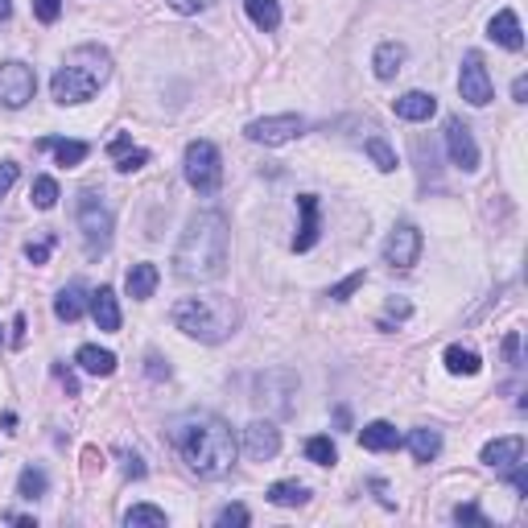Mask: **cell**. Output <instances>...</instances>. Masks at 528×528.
<instances>
[{
    "mask_svg": "<svg viewBox=\"0 0 528 528\" xmlns=\"http://www.w3.org/2000/svg\"><path fill=\"white\" fill-rule=\"evenodd\" d=\"M169 438H174L187 470L198 475V479H223L227 470L235 467V454H240V438L215 413H187V417H178Z\"/></svg>",
    "mask_w": 528,
    "mask_h": 528,
    "instance_id": "6da1fadb",
    "label": "cell"
},
{
    "mask_svg": "<svg viewBox=\"0 0 528 528\" xmlns=\"http://www.w3.org/2000/svg\"><path fill=\"white\" fill-rule=\"evenodd\" d=\"M232 256V227L223 211H198L190 215L187 232L174 248V273L182 281H219Z\"/></svg>",
    "mask_w": 528,
    "mask_h": 528,
    "instance_id": "7a4b0ae2",
    "label": "cell"
},
{
    "mask_svg": "<svg viewBox=\"0 0 528 528\" xmlns=\"http://www.w3.org/2000/svg\"><path fill=\"white\" fill-rule=\"evenodd\" d=\"M169 323L198 342H223L240 326V310H235V302L227 294H198V297H182L169 310Z\"/></svg>",
    "mask_w": 528,
    "mask_h": 528,
    "instance_id": "3957f363",
    "label": "cell"
},
{
    "mask_svg": "<svg viewBox=\"0 0 528 528\" xmlns=\"http://www.w3.org/2000/svg\"><path fill=\"white\" fill-rule=\"evenodd\" d=\"M108 75H112L108 50L78 46L75 54H70L59 70H54L50 91H54V99H59V104H87V99L96 96L104 83H108Z\"/></svg>",
    "mask_w": 528,
    "mask_h": 528,
    "instance_id": "277c9868",
    "label": "cell"
},
{
    "mask_svg": "<svg viewBox=\"0 0 528 528\" xmlns=\"http://www.w3.org/2000/svg\"><path fill=\"white\" fill-rule=\"evenodd\" d=\"M112 227H116L112 223V206L96 190H83L78 195V232H83V248H87L91 260L112 248Z\"/></svg>",
    "mask_w": 528,
    "mask_h": 528,
    "instance_id": "5b68a950",
    "label": "cell"
},
{
    "mask_svg": "<svg viewBox=\"0 0 528 528\" xmlns=\"http://www.w3.org/2000/svg\"><path fill=\"white\" fill-rule=\"evenodd\" d=\"M182 174L198 195H215L219 182H223V157L211 141H190L187 157H182Z\"/></svg>",
    "mask_w": 528,
    "mask_h": 528,
    "instance_id": "8992f818",
    "label": "cell"
},
{
    "mask_svg": "<svg viewBox=\"0 0 528 528\" xmlns=\"http://www.w3.org/2000/svg\"><path fill=\"white\" fill-rule=\"evenodd\" d=\"M294 396H297V372H289V368H273V372H260L252 380V401L260 409L277 413V417L294 413Z\"/></svg>",
    "mask_w": 528,
    "mask_h": 528,
    "instance_id": "52a82bcc",
    "label": "cell"
},
{
    "mask_svg": "<svg viewBox=\"0 0 528 528\" xmlns=\"http://www.w3.org/2000/svg\"><path fill=\"white\" fill-rule=\"evenodd\" d=\"M305 132V120L297 112H281V116H264V120H252L244 128V137L252 145H264V149H277V145H289Z\"/></svg>",
    "mask_w": 528,
    "mask_h": 528,
    "instance_id": "ba28073f",
    "label": "cell"
},
{
    "mask_svg": "<svg viewBox=\"0 0 528 528\" xmlns=\"http://www.w3.org/2000/svg\"><path fill=\"white\" fill-rule=\"evenodd\" d=\"M33 91H38V75H33V67H25V62H0V108H25L33 99Z\"/></svg>",
    "mask_w": 528,
    "mask_h": 528,
    "instance_id": "9c48e42d",
    "label": "cell"
},
{
    "mask_svg": "<svg viewBox=\"0 0 528 528\" xmlns=\"http://www.w3.org/2000/svg\"><path fill=\"white\" fill-rule=\"evenodd\" d=\"M459 91H462V99H467L470 108H487L491 104V75H487V67H483V59L470 50L467 59H462V70H459Z\"/></svg>",
    "mask_w": 528,
    "mask_h": 528,
    "instance_id": "30bf717a",
    "label": "cell"
},
{
    "mask_svg": "<svg viewBox=\"0 0 528 528\" xmlns=\"http://www.w3.org/2000/svg\"><path fill=\"white\" fill-rule=\"evenodd\" d=\"M421 256V232L413 223H396L384 240V264L392 269H413Z\"/></svg>",
    "mask_w": 528,
    "mask_h": 528,
    "instance_id": "8fae6325",
    "label": "cell"
},
{
    "mask_svg": "<svg viewBox=\"0 0 528 528\" xmlns=\"http://www.w3.org/2000/svg\"><path fill=\"white\" fill-rule=\"evenodd\" d=\"M446 153H451V161L462 174H475V169H479V145H475L470 128L462 124L459 116L446 120Z\"/></svg>",
    "mask_w": 528,
    "mask_h": 528,
    "instance_id": "7c38bea8",
    "label": "cell"
},
{
    "mask_svg": "<svg viewBox=\"0 0 528 528\" xmlns=\"http://www.w3.org/2000/svg\"><path fill=\"white\" fill-rule=\"evenodd\" d=\"M277 451H281V430H277L273 421L269 417H256V421H248L244 425V454L248 459H256V462H269V459H277Z\"/></svg>",
    "mask_w": 528,
    "mask_h": 528,
    "instance_id": "4fadbf2b",
    "label": "cell"
},
{
    "mask_svg": "<svg viewBox=\"0 0 528 528\" xmlns=\"http://www.w3.org/2000/svg\"><path fill=\"white\" fill-rule=\"evenodd\" d=\"M483 462H487L491 470H508V467H516V462H524V438L512 433V438L487 442V446H483Z\"/></svg>",
    "mask_w": 528,
    "mask_h": 528,
    "instance_id": "5bb4252c",
    "label": "cell"
},
{
    "mask_svg": "<svg viewBox=\"0 0 528 528\" xmlns=\"http://www.w3.org/2000/svg\"><path fill=\"white\" fill-rule=\"evenodd\" d=\"M297 211H302V227L294 235V252H310L318 244V235H323V227H318V195H297Z\"/></svg>",
    "mask_w": 528,
    "mask_h": 528,
    "instance_id": "9a60e30c",
    "label": "cell"
},
{
    "mask_svg": "<svg viewBox=\"0 0 528 528\" xmlns=\"http://www.w3.org/2000/svg\"><path fill=\"white\" fill-rule=\"evenodd\" d=\"M392 112L401 120H409V124H421V120H430L438 112V99L430 91H405V96L392 99Z\"/></svg>",
    "mask_w": 528,
    "mask_h": 528,
    "instance_id": "2e32d148",
    "label": "cell"
},
{
    "mask_svg": "<svg viewBox=\"0 0 528 528\" xmlns=\"http://www.w3.org/2000/svg\"><path fill=\"white\" fill-rule=\"evenodd\" d=\"M405 59H409V50H405V41H380L376 46V54H372V70H376V78H396L405 70Z\"/></svg>",
    "mask_w": 528,
    "mask_h": 528,
    "instance_id": "e0dca14e",
    "label": "cell"
},
{
    "mask_svg": "<svg viewBox=\"0 0 528 528\" xmlns=\"http://www.w3.org/2000/svg\"><path fill=\"white\" fill-rule=\"evenodd\" d=\"M108 157L116 161V169L120 174H137L141 166H149V149H137L132 145V137H112V145H108Z\"/></svg>",
    "mask_w": 528,
    "mask_h": 528,
    "instance_id": "ac0fdd59",
    "label": "cell"
},
{
    "mask_svg": "<svg viewBox=\"0 0 528 528\" xmlns=\"http://www.w3.org/2000/svg\"><path fill=\"white\" fill-rule=\"evenodd\" d=\"M157 281H161L157 264L141 260V264H132V269H128L124 289H128V297H132V302H149V297H153V289H157Z\"/></svg>",
    "mask_w": 528,
    "mask_h": 528,
    "instance_id": "d6986e66",
    "label": "cell"
},
{
    "mask_svg": "<svg viewBox=\"0 0 528 528\" xmlns=\"http://www.w3.org/2000/svg\"><path fill=\"white\" fill-rule=\"evenodd\" d=\"M360 446L363 451H376V454L396 451V446H401V433H396L392 421H368V425L360 430Z\"/></svg>",
    "mask_w": 528,
    "mask_h": 528,
    "instance_id": "ffe728a7",
    "label": "cell"
},
{
    "mask_svg": "<svg viewBox=\"0 0 528 528\" xmlns=\"http://www.w3.org/2000/svg\"><path fill=\"white\" fill-rule=\"evenodd\" d=\"M487 38L499 41L504 50H520V46H524V33H520V17H516L512 9H499L496 17H491V25H487Z\"/></svg>",
    "mask_w": 528,
    "mask_h": 528,
    "instance_id": "44dd1931",
    "label": "cell"
},
{
    "mask_svg": "<svg viewBox=\"0 0 528 528\" xmlns=\"http://www.w3.org/2000/svg\"><path fill=\"white\" fill-rule=\"evenodd\" d=\"M87 305H91V318H96L99 331H120V305H116V294H112L108 285H99Z\"/></svg>",
    "mask_w": 528,
    "mask_h": 528,
    "instance_id": "7402d4cb",
    "label": "cell"
},
{
    "mask_svg": "<svg viewBox=\"0 0 528 528\" xmlns=\"http://www.w3.org/2000/svg\"><path fill=\"white\" fill-rule=\"evenodd\" d=\"M83 310H87V289H83L78 281H70L67 289L54 297V314H59V323H78Z\"/></svg>",
    "mask_w": 528,
    "mask_h": 528,
    "instance_id": "603a6c76",
    "label": "cell"
},
{
    "mask_svg": "<svg viewBox=\"0 0 528 528\" xmlns=\"http://www.w3.org/2000/svg\"><path fill=\"white\" fill-rule=\"evenodd\" d=\"M38 149H50V153L59 157V166H67V169L83 166V161H87V153H91V149L83 145V141H62V137H46V141H38Z\"/></svg>",
    "mask_w": 528,
    "mask_h": 528,
    "instance_id": "cb8c5ba5",
    "label": "cell"
},
{
    "mask_svg": "<svg viewBox=\"0 0 528 528\" xmlns=\"http://www.w3.org/2000/svg\"><path fill=\"white\" fill-rule=\"evenodd\" d=\"M75 363L83 368L87 376H112L116 372V355L104 351V347H96V342H87V347H78Z\"/></svg>",
    "mask_w": 528,
    "mask_h": 528,
    "instance_id": "d4e9b609",
    "label": "cell"
},
{
    "mask_svg": "<svg viewBox=\"0 0 528 528\" xmlns=\"http://www.w3.org/2000/svg\"><path fill=\"white\" fill-rule=\"evenodd\" d=\"M264 499H269V504H277V508H302L305 499H310V491H305V483L281 479V483H273V487L264 491Z\"/></svg>",
    "mask_w": 528,
    "mask_h": 528,
    "instance_id": "484cf974",
    "label": "cell"
},
{
    "mask_svg": "<svg viewBox=\"0 0 528 528\" xmlns=\"http://www.w3.org/2000/svg\"><path fill=\"white\" fill-rule=\"evenodd\" d=\"M409 454L417 462H433L442 454V433L430 430V425H421V430L409 433Z\"/></svg>",
    "mask_w": 528,
    "mask_h": 528,
    "instance_id": "4316f807",
    "label": "cell"
},
{
    "mask_svg": "<svg viewBox=\"0 0 528 528\" xmlns=\"http://www.w3.org/2000/svg\"><path fill=\"white\" fill-rule=\"evenodd\" d=\"M442 360H446V372L451 376H479V355L470 351V347H459V342H454V347H446V355H442Z\"/></svg>",
    "mask_w": 528,
    "mask_h": 528,
    "instance_id": "83f0119b",
    "label": "cell"
},
{
    "mask_svg": "<svg viewBox=\"0 0 528 528\" xmlns=\"http://www.w3.org/2000/svg\"><path fill=\"white\" fill-rule=\"evenodd\" d=\"M244 9H248L256 30H264V33H273L277 25H281V5H277V0H244Z\"/></svg>",
    "mask_w": 528,
    "mask_h": 528,
    "instance_id": "f1b7e54d",
    "label": "cell"
},
{
    "mask_svg": "<svg viewBox=\"0 0 528 528\" xmlns=\"http://www.w3.org/2000/svg\"><path fill=\"white\" fill-rule=\"evenodd\" d=\"M124 524L128 528H166L169 516L161 508H153V504H137V508L124 512Z\"/></svg>",
    "mask_w": 528,
    "mask_h": 528,
    "instance_id": "f546056e",
    "label": "cell"
},
{
    "mask_svg": "<svg viewBox=\"0 0 528 528\" xmlns=\"http://www.w3.org/2000/svg\"><path fill=\"white\" fill-rule=\"evenodd\" d=\"M46 487H50V479H46V470L41 467H25L17 475V496L21 499H41L46 496Z\"/></svg>",
    "mask_w": 528,
    "mask_h": 528,
    "instance_id": "4dcf8cb0",
    "label": "cell"
},
{
    "mask_svg": "<svg viewBox=\"0 0 528 528\" xmlns=\"http://www.w3.org/2000/svg\"><path fill=\"white\" fill-rule=\"evenodd\" d=\"M363 153L372 157V166L380 169V174H392V169H396V153H392V145L384 137H368L363 141Z\"/></svg>",
    "mask_w": 528,
    "mask_h": 528,
    "instance_id": "1f68e13d",
    "label": "cell"
},
{
    "mask_svg": "<svg viewBox=\"0 0 528 528\" xmlns=\"http://www.w3.org/2000/svg\"><path fill=\"white\" fill-rule=\"evenodd\" d=\"M305 459L318 462V467H334V462H339V451H334V442L326 438V433H318V438L305 442Z\"/></svg>",
    "mask_w": 528,
    "mask_h": 528,
    "instance_id": "d6a6232c",
    "label": "cell"
},
{
    "mask_svg": "<svg viewBox=\"0 0 528 528\" xmlns=\"http://www.w3.org/2000/svg\"><path fill=\"white\" fill-rule=\"evenodd\" d=\"M30 198H33V206L38 211H50V206L59 203V182L50 174H41V178H33V190H30Z\"/></svg>",
    "mask_w": 528,
    "mask_h": 528,
    "instance_id": "836d02e7",
    "label": "cell"
},
{
    "mask_svg": "<svg viewBox=\"0 0 528 528\" xmlns=\"http://www.w3.org/2000/svg\"><path fill=\"white\" fill-rule=\"evenodd\" d=\"M363 281H368V273H363V269H355L351 277H342L339 285H331V297H334V302H347V297H351Z\"/></svg>",
    "mask_w": 528,
    "mask_h": 528,
    "instance_id": "e575fe53",
    "label": "cell"
},
{
    "mask_svg": "<svg viewBox=\"0 0 528 528\" xmlns=\"http://www.w3.org/2000/svg\"><path fill=\"white\" fill-rule=\"evenodd\" d=\"M33 17H38L41 25H54V21L62 17V0H33Z\"/></svg>",
    "mask_w": 528,
    "mask_h": 528,
    "instance_id": "d590c367",
    "label": "cell"
},
{
    "mask_svg": "<svg viewBox=\"0 0 528 528\" xmlns=\"http://www.w3.org/2000/svg\"><path fill=\"white\" fill-rule=\"evenodd\" d=\"M248 520H252V516H248V508H244V504H227V508L215 516V524L232 528V524H248Z\"/></svg>",
    "mask_w": 528,
    "mask_h": 528,
    "instance_id": "8d00e7d4",
    "label": "cell"
},
{
    "mask_svg": "<svg viewBox=\"0 0 528 528\" xmlns=\"http://www.w3.org/2000/svg\"><path fill=\"white\" fill-rule=\"evenodd\" d=\"M454 524H479V528H487V516H483L475 504H459V508H454Z\"/></svg>",
    "mask_w": 528,
    "mask_h": 528,
    "instance_id": "74e56055",
    "label": "cell"
},
{
    "mask_svg": "<svg viewBox=\"0 0 528 528\" xmlns=\"http://www.w3.org/2000/svg\"><path fill=\"white\" fill-rule=\"evenodd\" d=\"M17 174H21V166H17V161H0V198H5V195L13 190Z\"/></svg>",
    "mask_w": 528,
    "mask_h": 528,
    "instance_id": "f35d334b",
    "label": "cell"
},
{
    "mask_svg": "<svg viewBox=\"0 0 528 528\" xmlns=\"http://www.w3.org/2000/svg\"><path fill=\"white\" fill-rule=\"evenodd\" d=\"M50 248H54V235H50V240H41V244L25 248V260H30V264H46L50 260Z\"/></svg>",
    "mask_w": 528,
    "mask_h": 528,
    "instance_id": "ab89813d",
    "label": "cell"
},
{
    "mask_svg": "<svg viewBox=\"0 0 528 528\" xmlns=\"http://www.w3.org/2000/svg\"><path fill=\"white\" fill-rule=\"evenodd\" d=\"M149 368H145V372L149 376H153V380H169V363H161V355H157V351H149Z\"/></svg>",
    "mask_w": 528,
    "mask_h": 528,
    "instance_id": "60d3db41",
    "label": "cell"
},
{
    "mask_svg": "<svg viewBox=\"0 0 528 528\" xmlns=\"http://www.w3.org/2000/svg\"><path fill=\"white\" fill-rule=\"evenodd\" d=\"M504 360H508L512 368H520V334H516V331L504 339Z\"/></svg>",
    "mask_w": 528,
    "mask_h": 528,
    "instance_id": "b9f144b4",
    "label": "cell"
},
{
    "mask_svg": "<svg viewBox=\"0 0 528 528\" xmlns=\"http://www.w3.org/2000/svg\"><path fill=\"white\" fill-rule=\"evenodd\" d=\"M169 9H178V13H203V9H211V0H166Z\"/></svg>",
    "mask_w": 528,
    "mask_h": 528,
    "instance_id": "7bdbcfd3",
    "label": "cell"
},
{
    "mask_svg": "<svg viewBox=\"0 0 528 528\" xmlns=\"http://www.w3.org/2000/svg\"><path fill=\"white\" fill-rule=\"evenodd\" d=\"M124 475L128 479H145V462H141L137 454H124Z\"/></svg>",
    "mask_w": 528,
    "mask_h": 528,
    "instance_id": "ee69618b",
    "label": "cell"
},
{
    "mask_svg": "<svg viewBox=\"0 0 528 528\" xmlns=\"http://www.w3.org/2000/svg\"><path fill=\"white\" fill-rule=\"evenodd\" d=\"M409 314H413V305L405 297H392L388 302V318H409Z\"/></svg>",
    "mask_w": 528,
    "mask_h": 528,
    "instance_id": "f6af8a7d",
    "label": "cell"
},
{
    "mask_svg": "<svg viewBox=\"0 0 528 528\" xmlns=\"http://www.w3.org/2000/svg\"><path fill=\"white\" fill-rule=\"evenodd\" d=\"M508 470H512V487H516L520 496H528V475H524V467L516 462V467H508Z\"/></svg>",
    "mask_w": 528,
    "mask_h": 528,
    "instance_id": "bcb514c9",
    "label": "cell"
},
{
    "mask_svg": "<svg viewBox=\"0 0 528 528\" xmlns=\"http://www.w3.org/2000/svg\"><path fill=\"white\" fill-rule=\"evenodd\" d=\"M54 376H59L62 384H67V392H70V396H78V384H75V376H70L67 368H62V363H54Z\"/></svg>",
    "mask_w": 528,
    "mask_h": 528,
    "instance_id": "7dc6e473",
    "label": "cell"
},
{
    "mask_svg": "<svg viewBox=\"0 0 528 528\" xmlns=\"http://www.w3.org/2000/svg\"><path fill=\"white\" fill-rule=\"evenodd\" d=\"M13 342H25V314H17V318H13Z\"/></svg>",
    "mask_w": 528,
    "mask_h": 528,
    "instance_id": "c3c4849f",
    "label": "cell"
},
{
    "mask_svg": "<svg viewBox=\"0 0 528 528\" xmlns=\"http://www.w3.org/2000/svg\"><path fill=\"white\" fill-rule=\"evenodd\" d=\"M524 96H528V78L520 75L516 83H512V99H516V104H524Z\"/></svg>",
    "mask_w": 528,
    "mask_h": 528,
    "instance_id": "681fc988",
    "label": "cell"
},
{
    "mask_svg": "<svg viewBox=\"0 0 528 528\" xmlns=\"http://www.w3.org/2000/svg\"><path fill=\"white\" fill-rule=\"evenodd\" d=\"M13 17V0H0V21H9Z\"/></svg>",
    "mask_w": 528,
    "mask_h": 528,
    "instance_id": "f907efd6",
    "label": "cell"
},
{
    "mask_svg": "<svg viewBox=\"0 0 528 528\" xmlns=\"http://www.w3.org/2000/svg\"><path fill=\"white\" fill-rule=\"evenodd\" d=\"M0 339H5V334H0Z\"/></svg>",
    "mask_w": 528,
    "mask_h": 528,
    "instance_id": "816d5d0a",
    "label": "cell"
}]
</instances>
